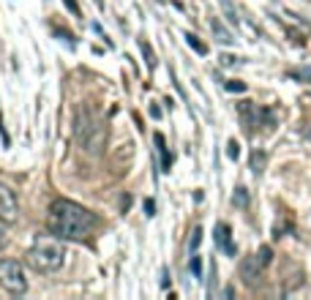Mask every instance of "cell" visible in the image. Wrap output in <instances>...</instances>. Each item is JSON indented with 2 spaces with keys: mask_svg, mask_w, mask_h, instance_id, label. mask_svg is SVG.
Masks as SVG:
<instances>
[{
  "mask_svg": "<svg viewBox=\"0 0 311 300\" xmlns=\"http://www.w3.org/2000/svg\"><path fill=\"white\" fill-rule=\"evenodd\" d=\"M49 229L60 240H82L96 229V216L88 208L71 202V199H57L49 208Z\"/></svg>",
  "mask_w": 311,
  "mask_h": 300,
  "instance_id": "1",
  "label": "cell"
},
{
  "mask_svg": "<svg viewBox=\"0 0 311 300\" xmlns=\"http://www.w3.org/2000/svg\"><path fill=\"white\" fill-rule=\"evenodd\" d=\"M74 137L79 150L88 156H98L107 142V126L90 106H79L76 109V123H74Z\"/></svg>",
  "mask_w": 311,
  "mask_h": 300,
  "instance_id": "2",
  "label": "cell"
},
{
  "mask_svg": "<svg viewBox=\"0 0 311 300\" xmlns=\"http://www.w3.org/2000/svg\"><path fill=\"white\" fill-rule=\"evenodd\" d=\"M25 262L33 267L36 273H55L63 267L66 262V248H63L60 237L52 240V237H41L30 246V251L25 254Z\"/></svg>",
  "mask_w": 311,
  "mask_h": 300,
  "instance_id": "3",
  "label": "cell"
},
{
  "mask_svg": "<svg viewBox=\"0 0 311 300\" xmlns=\"http://www.w3.org/2000/svg\"><path fill=\"white\" fill-rule=\"evenodd\" d=\"M0 286L8 289L11 295H22L28 289V279L25 270L17 259H0Z\"/></svg>",
  "mask_w": 311,
  "mask_h": 300,
  "instance_id": "4",
  "label": "cell"
},
{
  "mask_svg": "<svg viewBox=\"0 0 311 300\" xmlns=\"http://www.w3.org/2000/svg\"><path fill=\"white\" fill-rule=\"evenodd\" d=\"M270 259H273V251H270L268 246H262L256 254H251V257H246L240 262V279L246 281V284H256V279L262 276V270L270 265Z\"/></svg>",
  "mask_w": 311,
  "mask_h": 300,
  "instance_id": "5",
  "label": "cell"
},
{
  "mask_svg": "<svg viewBox=\"0 0 311 300\" xmlns=\"http://www.w3.org/2000/svg\"><path fill=\"white\" fill-rule=\"evenodd\" d=\"M19 216V205H17V194L8 186L0 183V218L6 224H14Z\"/></svg>",
  "mask_w": 311,
  "mask_h": 300,
  "instance_id": "6",
  "label": "cell"
},
{
  "mask_svg": "<svg viewBox=\"0 0 311 300\" xmlns=\"http://www.w3.org/2000/svg\"><path fill=\"white\" fill-rule=\"evenodd\" d=\"M213 237H216V243L221 246L227 254H235V246H232V240H229V227H227V224H219Z\"/></svg>",
  "mask_w": 311,
  "mask_h": 300,
  "instance_id": "7",
  "label": "cell"
},
{
  "mask_svg": "<svg viewBox=\"0 0 311 300\" xmlns=\"http://www.w3.org/2000/svg\"><path fill=\"white\" fill-rule=\"evenodd\" d=\"M210 33L216 35V41H221V44H232V41H235V38H232V33H229V30L221 25V19H219V17H213V19H210Z\"/></svg>",
  "mask_w": 311,
  "mask_h": 300,
  "instance_id": "8",
  "label": "cell"
},
{
  "mask_svg": "<svg viewBox=\"0 0 311 300\" xmlns=\"http://www.w3.org/2000/svg\"><path fill=\"white\" fill-rule=\"evenodd\" d=\"M153 140H156V147H159V153H161V167H164V172H169V167H172V156H169V150H166L164 137H161V134H156Z\"/></svg>",
  "mask_w": 311,
  "mask_h": 300,
  "instance_id": "9",
  "label": "cell"
},
{
  "mask_svg": "<svg viewBox=\"0 0 311 300\" xmlns=\"http://www.w3.org/2000/svg\"><path fill=\"white\" fill-rule=\"evenodd\" d=\"M186 44L197 52V55H207V47L200 41V35H194V33H186Z\"/></svg>",
  "mask_w": 311,
  "mask_h": 300,
  "instance_id": "10",
  "label": "cell"
},
{
  "mask_svg": "<svg viewBox=\"0 0 311 300\" xmlns=\"http://www.w3.org/2000/svg\"><path fill=\"white\" fill-rule=\"evenodd\" d=\"M200 243H202V227H194L191 229V237H188V251H197L200 248Z\"/></svg>",
  "mask_w": 311,
  "mask_h": 300,
  "instance_id": "11",
  "label": "cell"
},
{
  "mask_svg": "<svg viewBox=\"0 0 311 300\" xmlns=\"http://www.w3.org/2000/svg\"><path fill=\"white\" fill-rule=\"evenodd\" d=\"M262 167H265V153H262V150H254V156H251V169L259 175V172H262Z\"/></svg>",
  "mask_w": 311,
  "mask_h": 300,
  "instance_id": "12",
  "label": "cell"
},
{
  "mask_svg": "<svg viewBox=\"0 0 311 300\" xmlns=\"http://www.w3.org/2000/svg\"><path fill=\"white\" fill-rule=\"evenodd\" d=\"M232 205H238V208H246V205H249V191H246V189H235Z\"/></svg>",
  "mask_w": 311,
  "mask_h": 300,
  "instance_id": "13",
  "label": "cell"
},
{
  "mask_svg": "<svg viewBox=\"0 0 311 300\" xmlns=\"http://www.w3.org/2000/svg\"><path fill=\"white\" fill-rule=\"evenodd\" d=\"M292 79H300V82H311V69H295L290 71Z\"/></svg>",
  "mask_w": 311,
  "mask_h": 300,
  "instance_id": "14",
  "label": "cell"
},
{
  "mask_svg": "<svg viewBox=\"0 0 311 300\" xmlns=\"http://www.w3.org/2000/svg\"><path fill=\"white\" fill-rule=\"evenodd\" d=\"M224 88H227L229 93H246V82H240V79H229Z\"/></svg>",
  "mask_w": 311,
  "mask_h": 300,
  "instance_id": "15",
  "label": "cell"
},
{
  "mask_svg": "<svg viewBox=\"0 0 311 300\" xmlns=\"http://www.w3.org/2000/svg\"><path fill=\"white\" fill-rule=\"evenodd\" d=\"M219 3H221V8H224V14H227V19L238 25V14H235V8H232V3H229V0H219Z\"/></svg>",
  "mask_w": 311,
  "mask_h": 300,
  "instance_id": "16",
  "label": "cell"
},
{
  "mask_svg": "<svg viewBox=\"0 0 311 300\" xmlns=\"http://www.w3.org/2000/svg\"><path fill=\"white\" fill-rule=\"evenodd\" d=\"M227 156H229L232 161H238V159H240V145H238L235 140H229V142H227Z\"/></svg>",
  "mask_w": 311,
  "mask_h": 300,
  "instance_id": "17",
  "label": "cell"
},
{
  "mask_svg": "<svg viewBox=\"0 0 311 300\" xmlns=\"http://www.w3.org/2000/svg\"><path fill=\"white\" fill-rule=\"evenodd\" d=\"M191 273H194V279H202V259L197 254L191 257Z\"/></svg>",
  "mask_w": 311,
  "mask_h": 300,
  "instance_id": "18",
  "label": "cell"
},
{
  "mask_svg": "<svg viewBox=\"0 0 311 300\" xmlns=\"http://www.w3.org/2000/svg\"><path fill=\"white\" fill-rule=\"evenodd\" d=\"M142 55H145V60H147V66H156V57H153V49H150V44H142Z\"/></svg>",
  "mask_w": 311,
  "mask_h": 300,
  "instance_id": "19",
  "label": "cell"
},
{
  "mask_svg": "<svg viewBox=\"0 0 311 300\" xmlns=\"http://www.w3.org/2000/svg\"><path fill=\"white\" fill-rule=\"evenodd\" d=\"M3 218H0V248H3V246H6V240H8V232H6V227H3Z\"/></svg>",
  "mask_w": 311,
  "mask_h": 300,
  "instance_id": "20",
  "label": "cell"
},
{
  "mask_svg": "<svg viewBox=\"0 0 311 300\" xmlns=\"http://www.w3.org/2000/svg\"><path fill=\"white\" fill-rule=\"evenodd\" d=\"M145 213L147 216H156V202L153 199H145Z\"/></svg>",
  "mask_w": 311,
  "mask_h": 300,
  "instance_id": "21",
  "label": "cell"
},
{
  "mask_svg": "<svg viewBox=\"0 0 311 300\" xmlns=\"http://www.w3.org/2000/svg\"><path fill=\"white\" fill-rule=\"evenodd\" d=\"M238 63V57H232V55H221V66H235Z\"/></svg>",
  "mask_w": 311,
  "mask_h": 300,
  "instance_id": "22",
  "label": "cell"
},
{
  "mask_svg": "<svg viewBox=\"0 0 311 300\" xmlns=\"http://www.w3.org/2000/svg\"><path fill=\"white\" fill-rule=\"evenodd\" d=\"M63 3H66V8H69V11H74V14H79V6H76L74 0H63Z\"/></svg>",
  "mask_w": 311,
  "mask_h": 300,
  "instance_id": "23",
  "label": "cell"
},
{
  "mask_svg": "<svg viewBox=\"0 0 311 300\" xmlns=\"http://www.w3.org/2000/svg\"><path fill=\"white\" fill-rule=\"evenodd\" d=\"M166 284H169V273L161 270V286H166Z\"/></svg>",
  "mask_w": 311,
  "mask_h": 300,
  "instance_id": "24",
  "label": "cell"
}]
</instances>
